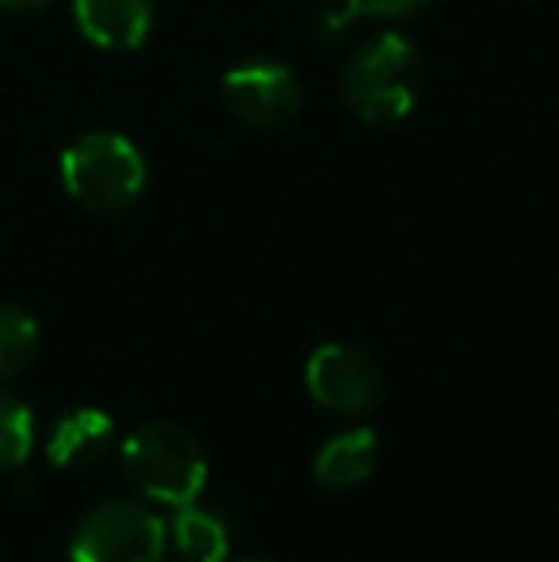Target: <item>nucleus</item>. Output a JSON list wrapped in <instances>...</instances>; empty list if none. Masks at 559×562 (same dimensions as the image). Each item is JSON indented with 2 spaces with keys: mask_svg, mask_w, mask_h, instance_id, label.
Here are the masks:
<instances>
[{
  "mask_svg": "<svg viewBox=\"0 0 559 562\" xmlns=\"http://www.w3.org/2000/svg\"><path fill=\"white\" fill-rule=\"evenodd\" d=\"M74 20L100 50H135L154 27V0H74Z\"/></svg>",
  "mask_w": 559,
  "mask_h": 562,
  "instance_id": "nucleus-8",
  "label": "nucleus"
},
{
  "mask_svg": "<svg viewBox=\"0 0 559 562\" xmlns=\"http://www.w3.org/2000/svg\"><path fill=\"white\" fill-rule=\"evenodd\" d=\"M242 562H265V559H242Z\"/></svg>",
  "mask_w": 559,
  "mask_h": 562,
  "instance_id": "nucleus-15",
  "label": "nucleus"
},
{
  "mask_svg": "<svg viewBox=\"0 0 559 562\" xmlns=\"http://www.w3.org/2000/svg\"><path fill=\"white\" fill-rule=\"evenodd\" d=\"M38 352V322L12 303H0V383L31 368Z\"/></svg>",
  "mask_w": 559,
  "mask_h": 562,
  "instance_id": "nucleus-11",
  "label": "nucleus"
},
{
  "mask_svg": "<svg viewBox=\"0 0 559 562\" xmlns=\"http://www.w3.org/2000/svg\"><path fill=\"white\" fill-rule=\"evenodd\" d=\"M62 184L81 207L100 215H120L135 207L146 188V161L123 134L92 131L62 154Z\"/></svg>",
  "mask_w": 559,
  "mask_h": 562,
  "instance_id": "nucleus-3",
  "label": "nucleus"
},
{
  "mask_svg": "<svg viewBox=\"0 0 559 562\" xmlns=\"http://www.w3.org/2000/svg\"><path fill=\"white\" fill-rule=\"evenodd\" d=\"M31 448H35V422L27 402L0 391V471H15L27 463Z\"/></svg>",
  "mask_w": 559,
  "mask_h": 562,
  "instance_id": "nucleus-12",
  "label": "nucleus"
},
{
  "mask_svg": "<svg viewBox=\"0 0 559 562\" xmlns=\"http://www.w3.org/2000/svg\"><path fill=\"white\" fill-rule=\"evenodd\" d=\"M376 463H380V437L368 425H357V429L337 432L318 448L314 479L329 490H353L372 479Z\"/></svg>",
  "mask_w": 559,
  "mask_h": 562,
  "instance_id": "nucleus-9",
  "label": "nucleus"
},
{
  "mask_svg": "<svg viewBox=\"0 0 559 562\" xmlns=\"http://www.w3.org/2000/svg\"><path fill=\"white\" fill-rule=\"evenodd\" d=\"M123 474L142 497L157 505H188L208 486V451L200 437L177 422H146L123 440Z\"/></svg>",
  "mask_w": 559,
  "mask_h": 562,
  "instance_id": "nucleus-1",
  "label": "nucleus"
},
{
  "mask_svg": "<svg viewBox=\"0 0 559 562\" xmlns=\"http://www.w3.org/2000/svg\"><path fill=\"white\" fill-rule=\"evenodd\" d=\"M223 100L242 123L272 131L295 119L303 104V85L280 61H246L223 77Z\"/></svg>",
  "mask_w": 559,
  "mask_h": 562,
  "instance_id": "nucleus-6",
  "label": "nucleus"
},
{
  "mask_svg": "<svg viewBox=\"0 0 559 562\" xmlns=\"http://www.w3.org/2000/svg\"><path fill=\"white\" fill-rule=\"evenodd\" d=\"M115 425L104 409L81 406L69 409L54 422L51 437H46V459H51L58 471H89L100 459L112 451Z\"/></svg>",
  "mask_w": 559,
  "mask_h": 562,
  "instance_id": "nucleus-7",
  "label": "nucleus"
},
{
  "mask_svg": "<svg viewBox=\"0 0 559 562\" xmlns=\"http://www.w3.org/2000/svg\"><path fill=\"white\" fill-rule=\"evenodd\" d=\"M169 540L188 562H226L231 555V528L219 513L200 505V497L172 509Z\"/></svg>",
  "mask_w": 559,
  "mask_h": 562,
  "instance_id": "nucleus-10",
  "label": "nucleus"
},
{
  "mask_svg": "<svg viewBox=\"0 0 559 562\" xmlns=\"http://www.w3.org/2000/svg\"><path fill=\"white\" fill-rule=\"evenodd\" d=\"M169 525L138 502H100L77 520L69 562H161Z\"/></svg>",
  "mask_w": 559,
  "mask_h": 562,
  "instance_id": "nucleus-4",
  "label": "nucleus"
},
{
  "mask_svg": "<svg viewBox=\"0 0 559 562\" xmlns=\"http://www.w3.org/2000/svg\"><path fill=\"white\" fill-rule=\"evenodd\" d=\"M353 15H380V20H399V15L422 12L429 0H345Z\"/></svg>",
  "mask_w": 559,
  "mask_h": 562,
  "instance_id": "nucleus-13",
  "label": "nucleus"
},
{
  "mask_svg": "<svg viewBox=\"0 0 559 562\" xmlns=\"http://www.w3.org/2000/svg\"><path fill=\"white\" fill-rule=\"evenodd\" d=\"M303 383L314 406L337 417H360L368 409H376V402L383 398L380 363L365 348L342 345V340L314 348L311 360H306Z\"/></svg>",
  "mask_w": 559,
  "mask_h": 562,
  "instance_id": "nucleus-5",
  "label": "nucleus"
},
{
  "mask_svg": "<svg viewBox=\"0 0 559 562\" xmlns=\"http://www.w3.org/2000/svg\"><path fill=\"white\" fill-rule=\"evenodd\" d=\"M425 85L422 50L399 31L376 35L353 54L345 69V104L365 123H395L411 115Z\"/></svg>",
  "mask_w": 559,
  "mask_h": 562,
  "instance_id": "nucleus-2",
  "label": "nucleus"
},
{
  "mask_svg": "<svg viewBox=\"0 0 559 562\" xmlns=\"http://www.w3.org/2000/svg\"><path fill=\"white\" fill-rule=\"evenodd\" d=\"M43 4H51V0H0V8H8V12H31Z\"/></svg>",
  "mask_w": 559,
  "mask_h": 562,
  "instance_id": "nucleus-14",
  "label": "nucleus"
}]
</instances>
